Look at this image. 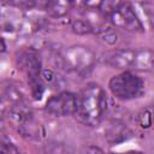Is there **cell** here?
I'll return each instance as SVG.
<instances>
[{
	"label": "cell",
	"instance_id": "obj_1",
	"mask_svg": "<svg viewBox=\"0 0 154 154\" xmlns=\"http://www.w3.org/2000/svg\"><path fill=\"white\" fill-rule=\"evenodd\" d=\"M109 108V100L106 91L97 84H88L76 95V109L73 116L89 126L97 125Z\"/></svg>",
	"mask_w": 154,
	"mask_h": 154
},
{
	"label": "cell",
	"instance_id": "obj_2",
	"mask_svg": "<svg viewBox=\"0 0 154 154\" xmlns=\"http://www.w3.org/2000/svg\"><path fill=\"white\" fill-rule=\"evenodd\" d=\"M95 61L94 53L84 46H71L58 54V64L67 71L84 73L91 69Z\"/></svg>",
	"mask_w": 154,
	"mask_h": 154
},
{
	"label": "cell",
	"instance_id": "obj_3",
	"mask_svg": "<svg viewBox=\"0 0 154 154\" xmlns=\"http://www.w3.org/2000/svg\"><path fill=\"white\" fill-rule=\"evenodd\" d=\"M111 93L119 100H131L137 97L143 90V81L130 71H124L113 76L108 83Z\"/></svg>",
	"mask_w": 154,
	"mask_h": 154
},
{
	"label": "cell",
	"instance_id": "obj_4",
	"mask_svg": "<svg viewBox=\"0 0 154 154\" xmlns=\"http://www.w3.org/2000/svg\"><path fill=\"white\" fill-rule=\"evenodd\" d=\"M112 24L118 28H125L130 31H143V25L137 17L134 7L129 2H120L119 7L108 16Z\"/></svg>",
	"mask_w": 154,
	"mask_h": 154
},
{
	"label": "cell",
	"instance_id": "obj_5",
	"mask_svg": "<svg viewBox=\"0 0 154 154\" xmlns=\"http://www.w3.org/2000/svg\"><path fill=\"white\" fill-rule=\"evenodd\" d=\"M46 111L55 117H66L75 113L76 95L70 91H61L51 96L45 106Z\"/></svg>",
	"mask_w": 154,
	"mask_h": 154
},
{
	"label": "cell",
	"instance_id": "obj_6",
	"mask_svg": "<svg viewBox=\"0 0 154 154\" xmlns=\"http://www.w3.org/2000/svg\"><path fill=\"white\" fill-rule=\"evenodd\" d=\"M17 66L26 73L28 78L40 76L42 70V61L38 52L34 48L22 51L17 57Z\"/></svg>",
	"mask_w": 154,
	"mask_h": 154
},
{
	"label": "cell",
	"instance_id": "obj_7",
	"mask_svg": "<svg viewBox=\"0 0 154 154\" xmlns=\"http://www.w3.org/2000/svg\"><path fill=\"white\" fill-rule=\"evenodd\" d=\"M135 51L132 49H117L105 58V63L114 69H126L132 66Z\"/></svg>",
	"mask_w": 154,
	"mask_h": 154
},
{
	"label": "cell",
	"instance_id": "obj_8",
	"mask_svg": "<svg viewBox=\"0 0 154 154\" xmlns=\"http://www.w3.org/2000/svg\"><path fill=\"white\" fill-rule=\"evenodd\" d=\"M131 136H132V131L125 124H123L120 122L112 123L105 131L106 140L112 144L124 142V141L129 140Z\"/></svg>",
	"mask_w": 154,
	"mask_h": 154
},
{
	"label": "cell",
	"instance_id": "obj_9",
	"mask_svg": "<svg viewBox=\"0 0 154 154\" xmlns=\"http://www.w3.org/2000/svg\"><path fill=\"white\" fill-rule=\"evenodd\" d=\"M7 117H8L10 123L17 129L18 126H20L26 120L34 118V113L29 106H26L23 102H18V103H14L10 108Z\"/></svg>",
	"mask_w": 154,
	"mask_h": 154
},
{
	"label": "cell",
	"instance_id": "obj_10",
	"mask_svg": "<svg viewBox=\"0 0 154 154\" xmlns=\"http://www.w3.org/2000/svg\"><path fill=\"white\" fill-rule=\"evenodd\" d=\"M17 131L19 132V135L29 140H41L45 137L43 126L35 118H31L23 123L20 126L17 128Z\"/></svg>",
	"mask_w": 154,
	"mask_h": 154
},
{
	"label": "cell",
	"instance_id": "obj_11",
	"mask_svg": "<svg viewBox=\"0 0 154 154\" xmlns=\"http://www.w3.org/2000/svg\"><path fill=\"white\" fill-rule=\"evenodd\" d=\"M71 2L70 1H61V0H54V1H48L45 4V10L48 13V16L53 18H61L67 14L69 10L71 8Z\"/></svg>",
	"mask_w": 154,
	"mask_h": 154
},
{
	"label": "cell",
	"instance_id": "obj_12",
	"mask_svg": "<svg viewBox=\"0 0 154 154\" xmlns=\"http://www.w3.org/2000/svg\"><path fill=\"white\" fill-rule=\"evenodd\" d=\"M132 66L137 70L149 71L153 66V52L150 49H141L135 52Z\"/></svg>",
	"mask_w": 154,
	"mask_h": 154
},
{
	"label": "cell",
	"instance_id": "obj_13",
	"mask_svg": "<svg viewBox=\"0 0 154 154\" xmlns=\"http://www.w3.org/2000/svg\"><path fill=\"white\" fill-rule=\"evenodd\" d=\"M28 83H29V88L31 91V96L35 100H40L45 93V83L41 78V75L36 77H29Z\"/></svg>",
	"mask_w": 154,
	"mask_h": 154
},
{
	"label": "cell",
	"instance_id": "obj_14",
	"mask_svg": "<svg viewBox=\"0 0 154 154\" xmlns=\"http://www.w3.org/2000/svg\"><path fill=\"white\" fill-rule=\"evenodd\" d=\"M71 30L77 35H87L94 31L93 26L87 19H75L71 23Z\"/></svg>",
	"mask_w": 154,
	"mask_h": 154
},
{
	"label": "cell",
	"instance_id": "obj_15",
	"mask_svg": "<svg viewBox=\"0 0 154 154\" xmlns=\"http://www.w3.org/2000/svg\"><path fill=\"white\" fill-rule=\"evenodd\" d=\"M97 35H99L100 40L107 45H114L118 40V35L108 28H102V29L97 30Z\"/></svg>",
	"mask_w": 154,
	"mask_h": 154
},
{
	"label": "cell",
	"instance_id": "obj_16",
	"mask_svg": "<svg viewBox=\"0 0 154 154\" xmlns=\"http://www.w3.org/2000/svg\"><path fill=\"white\" fill-rule=\"evenodd\" d=\"M137 123L143 129L150 128V125H152V112H150V109H148V108L142 109L137 114Z\"/></svg>",
	"mask_w": 154,
	"mask_h": 154
},
{
	"label": "cell",
	"instance_id": "obj_17",
	"mask_svg": "<svg viewBox=\"0 0 154 154\" xmlns=\"http://www.w3.org/2000/svg\"><path fill=\"white\" fill-rule=\"evenodd\" d=\"M0 154H19V150L11 141L0 138Z\"/></svg>",
	"mask_w": 154,
	"mask_h": 154
},
{
	"label": "cell",
	"instance_id": "obj_18",
	"mask_svg": "<svg viewBox=\"0 0 154 154\" xmlns=\"http://www.w3.org/2000/svg\"><path fill=\"white\" fill-rule=\"evenodd\" d=\"M49 154H71L70 149L63 143H55L51 147Z\"/></svg>",
	"mask_w": 154,
	"mask_h": 154
},
{
	"label": "cell",
	"instance_id": "obj_19",
	"mask_svg": "<svg viewBox=\"0 0 154 154\" xmlns=\"http://www.w3.org/2000/svg\"><path fill=\"white\" fill-rule=\"evenodd\" d=\"M81 154H105L99 147H95V146H87V147H83L82 148V152Z\"/></svg>",
	"mask_w": 154,
	"mask_h": 154
},
{
	"label": "cell",
	"instance_id": "obj_20",
	"mask_svg": "<svg viewBox=\"0 0 154 154\" xmlns=\"http://www.w3.org/2000/svg\"><path fill=\"white\" fill-rule=\"evenodd\" d=\"M6 51V43L2 37H0V53H4Z\"/></svg>",
	"mask_w": 154,
	"mask_h": 154
},
{
	"label": "cell",
	"instance_id": "obj_21",
	"mask_svg": "<svg viewBox=\"0 0 154 154\" xmlns=\"http://www.w3.org/2000/svg\"><path fill=\"white\" fill-rule=\"evenodd\" d=\"M4 116H5V107H4V103H2V101H0V122L2 120Z\"/></svg>",
	"mask_w": 154,
	"mask_h": 154
},
{
	"label": "cell",
	"instance_id": "obj_22",
	"mask_svg": "<svg viewBox=\"0 0 154 154\" xmlns=\"http://www.w3.org/2000/svg\"><path fill=\"white\" fill-rule=\"evenodd\" d=\"M124 154H144V153L138 152V150H130V152H126V153H124Z\"/></svg>",
	"mask_w": 154,
	"mask_h": 154
},
{
	"label": "cell",
	"instance_id": "obj_23",
	"mask_svg": "<svg viewBox=\"0 0 154 154\" xmlns=\"http://www.w3.org/2000/svg\"><path fill=\"white\" fill-rule=\"evenodd\" d=\"M111 154H116V153H111Z\"/></svg>",
	"mask_w": 154,
	"mask_h": 154
}]
</instances>
